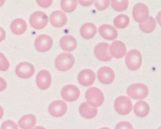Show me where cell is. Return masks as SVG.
I'll use <instances>...</instances> for the list:
<instances>
[{"mask_svg": "<svg viewBox=\"0 0 161 129\" xmlns=\"http://www.w3.org/2000/svg\"><path fill=\"white\" fill-rule=\"evenodd\" d=\"M129 23L130 18L126 15H119L114 20V26L118 29H124L129 25Z\"/></svg>", "mask_w": 161, "mask_h": 129, "instance_id": "cell-27", "label": "cell"}, {"mask_svg": "<svg viewBox=\"0 0 161 129\" xmlns=\"http://www.w3.org/2000/svg\"><path fill=\"white\" fill-rule=\"evenodd\" d=\"M51 23L56 28H61L66 25L67 22V18L64 12L56 11L51 14L50 18Z\"/></svg>", "mask_w": 161, "mask_h": 129, "instance_id": "cell-18", "label": "cell"}, {"mask_svg": "<svg viewBox=\"0 0 161 129\" xmlns=\"http://www.w3.org/2000/svg\"><path fill=\"white\" fill-rule=\"evenodd\" d=\"M5 0H0V7L3 6L5 3Z\"/></svg>", "mask_w": 161, "mask_h": 129, "instance_id": "cell-38", "label": "cell"}, {"mask_svg": "<svg viewBox=\"0 0 161 129\" xmlns=\"http://www.w3.org/2000/svg\"><path fill=\"white\" fill-rule=\"evenodd\" d=\"M110 4V0H96L95 5L99 11H103L107 9Z\"/></svg>", "mask_w": 161, "mask_h": 129, "instance_id": "cell-29", "label": "cell"}, {"mask_svg": "<svg viewBox=\"0 0 161 129\" xmlns=\"http://www.w3.org/2000/svg\"><path fill=\"white\" fill-rule=\"evenodd\" d=\"M31 26L36 29L41 30L45 28L48 22V18L45 13L40 11L35 12L30 19Z\"/></svg>", "mask_w": 161, "mask_h": 129, "instance_id": "cell-6", "label": "cell"}, {"mask_svg": "<svg viewBox=\"0 0 161 129\" xmlns=\"http://www.w3.org/2000/svg\"><path fill=\"white\" fill-rule=\"evenodd\" d=\"M80 89L76 86L68 85L63 87L61 91L62 98L68 102H74L77 100L80 96Z\"/></svg>", "mask_w": 161, "mask_h": 129, "instance_id": "cell-8", "label": "cell"}, {"mask_svg": "<svg viewBox=\"0 0 161 129\" xmlns=\"http://www.w3.org/2000/svg\"><path fill=\"white\" fill-rule=\"evenodd\" d=\"M53 44L52 38L46 35H41L36 38L35 42L36 48L40 52H47L51 49Z\"/></svg>", "mask_w": 161, "mask_h": 129, "instance_id": "cell-9", "label": "cell"}, {"mask_svg": "<svg viewBox=\"0 0 161 129\" xmlns=\"http://www.w3.org/2000/svg\"><path fill=\"white\" fill-rule=\"evenodd\" d=\"M82 37L86 39L93 38L97 33V28L95 24L90 22L86 23L81 26L80 30Z\"/></svg>", "mask_w": 161, "mask_h": 129, "instance_id": "cell-20", "label": "cell"}, {"mask_svg": "<svg viewBox=\"0 0 161 129\" xmlns=\"http://www.w3.org/2000/svg\"><path fill=\"white\" fill-rule=\"evenodd\" d=\"M115 129H133L132 125L128 121H121L117 124Z\"/></svg>", "mask_w": 161, "mask_h": 129, "instance_id": "cell-32", "label": "cell"}, {"mask_svg": "<svg viewBox=\"0 0 161 129\" xmlns=\"http://www.w3.org/2000/svg\"><path fill=\"white\" fill-rule=\"evenodd\" d=\"M109 44L104 42L98 44L94 50L96 57L100 61L108 62L112 59V56L108 51Z\"/></svg>", "mask_w": 161, "mask_h": 129, "instance_id": "cell-12", "label": "cell"}, {"mask_svg": "<svg viewBox=\"0 0 161 129\" xmlns=\"http://www.w3.org/2000/svg\"><path fill=\"white\" fill-rule=\"evenodd\" d=\"M150 107L149 104L144 101H139L135 104L134 111L135 114L139 117L147 116L149 112Z\"/></svg>", "mask_w": 161, "mask_h": 129, "instance_id": "cell-23", "label": "cell"}, {"mask_svg": "<svg viewBox=\"0 0 161 129\" xmlns=\"http://www.w3.org/2000/svg\"><path fill=\"white\" fill-rule=\"evenodd\" d=\"M111 2L113 9L117 12L125 11L129 6L128 0H111Z\"/></svg>", "mask_w": 161, "mask_h": 129, "instance_id": "cell-28", "label": "cell"}, {"mask_svg": "<svg viewBox=\"0 0 161 129\" xmlns=\"http://www.w3.org/2000/svg\"><path fill=\"white\" fill-rule=\"evenodd\" d=\"M48 110L50 114L53 116L60 117L66 113L67 105L64 101H54L50 104Z\"/></svg>", "mask_w": 161, "mask_h": 129, "instance_id": "cell-11", "label": "cell"}, {"mask_svg": "<svg viewBox=\"0 0 161 129\" xmlns=\"http://www.w3.org/2000/svg\"><path fill=\"white\" fill-rule=\"evenodd\" d=\"M10 63L6 57L2 53H0V70L5 71L8 70Z\"/></svg>", "mask_w": 161, "mask_h": 129, "instance_id": "cell-30", "label": "cell"}, {"mask_svg": "<svg viewBox=\"0 0 161 129\" xmlns=\"http://www.w3.org/2000/svg\"><path fill=\"white\" fill-rule=\"evenodd\" d=\"M156 26L155 19L152 17H149L145 22L139 24V28L143 32L150 33L155 30Z\"/></svg>", "mask_w": 161, "mask_h": 129, "instance_id": "cell-25", "label": "cell"}, {"mask_svg": "<svg viewBox=\"0 0 161 129\" xmlns=\"http://www.w3.org/2000/svg\"><path fill=\"white\" fill-rule=\"evenodd\" d=\"M7 87V82L4 79L0 78V92L3 91Z\"/></svg>", "mask_w": 161, "mask_h": 129, "instance_id": "cell-35", "label": "cell"}, {"mask_svg": "<svg viewBox=\"0 0 161 129\" xmlns=\"http://www.w3.org/2000/svg\"><path fill=\"white\" fill-rule=\"evenodd\" d=\"M99 81L105 85L110 84L114 80L115 73L113 70L108 67H103L97 72Z\"/></svg>", "mask_w": 161, "mask_h": 129, "instance_id": "cell-13", "label": "cell"}, {"mask_svg": "<svg viewBox=\"0 0 161 129\" xmlns=\"http://www.w3.org/2000/svg\"><path fill=\"white\" fill-rule=\"evenodd\" d=\"M132 103L128 97L119 96L115 101L116 111L120 115H127L132 109Z\"/></svg>", "mask_w": 161, "mask_h": 129, "instance_id": "cell-5", "label": "cell"}, {"mask_svg": "<svg viewBox=\"0 0 161 129\" xmlns=\"http://www.w3.org/2000/svg\"><path fill=\"white\" fill-rule=\"evenodd\" d=\"M109 51L111 56L119 59L122 58L125 55L127 49L126 46L123 42L117 40L114 41L112 43L109 48Z\"/></svg>", "mask_w": 161, "mask_h": 129, "instance_id": "cell-16", "label": "cell"}, {"mask_svg": "<svg viewBox=\"0 0 161 129\" xmlns=\"http://www.w3.org/2000/svg\"><path fill=\"white\" fill-rule=\"evenodd\" d=\"M86 98L88 104L93 107L100 106L104 102L103 93L96 87H91L87 89L86 93Z\"/></svg>", "mask_w": 161, "mask_h": 129, "instance_id": "cell-1", "label": "cell"}, {"mask_svg": "<svg viewBox=\"0 0 161 129\" xmlns=\"http://www.w3.org/2000/svg\"><path fill=\"white\" fill-rule=\"evenodd\" d=\"M1 129H18V127L14 121L7 120L3 123Z\"/></svg>", "mask_w": 161, "mask_h": 129, "instance_id": "cell-31", "label": "cell"}, {"mask_svg": "<svg viewBox=\"0 0 161 129\" xmlns=\"http://www.w3.org/2000/svg\"><path fill=\"white\" fill-rule=\"evenodd\" d=\"M11 28L14 34L19 35L26 31L27 28V23L24 20L17 19L12 22Z\"/></svg>", "mask_w": 161, "mask_h": 129, "instance_id": "cell-24", "label": "cell"}, {"mask_svg": "<svg viewBox=\"0 0 161 129\" xmlns=\"http://www.w3.org/2000/svg\"><path fill=\"white\" fill-rule=\"evenodd\" d=\"M37 4L42 8H48L51 5L53 0H36Z\"/></svg>", "mask_w": 161, "mask_h": 129, "instance_id": "cell-33", "label": "cell"}, {"mask_svg": "<svg viewBox=\"0 0 161 129\" xmlns=\"http://www.w3.org/2000/svg\"><path fill=\"white\" fill-rule=\"evenodd\" d=\"M96 79V75L93 70L85 69L81 70L78 75L79 83L84 86L92 85Z\"/></svg>", "mask_w": 161, "mask_h": 129, "instance_id": "cell-15", "label": "cell"}, {"mask_svg": "<svg viewBox=\"0 0 161 129\" xmlns=\"http://www.w3.org/2000/svg\"><path fill=\"white\" fill-rule=\"evenodd\" d=\"M101 129H110V128H107V127H104V128H101Z\"/></svg>", "mask_w": 161, "mask_h": 129, "instance_id": "cell-40", "label": "cell"}, {"mask_svg": "<svg viewBox=\"0 0 161 129\" xmlns=\"http://www.w3.org/2000/svg\"><path fill=\"white\" fill-rule=\"evenodd\" d=\"M15 71L17 76L20 78L28 79L34 75L35 69L32 64L28 62H23L17 66Z\"/></svg>", "mask_w": 161, "mask_h": 129, "instance_id": "cell-10", "label": "cell"}, {"mask_svg": "<svg viewBox=\"0 0 161 129\" xmlns=\"http://www.w3.org/2000/svg\"><path fill=\"white\" fill-rule=\"evenodd\" d=\"M95 0H79V2L82 6L88 7L94 3Z\"/></svg>", "mask_w": 161, "mask_h": 129, "instance_id": "cell-34", "label": "cell"}, {"mask_svg": "<svg viewBox=\"0 0 161 129\" xmlns=\"http://www.w3.org/2000/svg\"><path fill=\"white\" fill-rule=\"evenodd\" d=\"M36 122L35 116L32 114L25 115L19 121V125L21 129H32Z\"/></svg>", "mask_w": 161, "mask_h": 129, "instance_id": "cell-22", "label": "cell"}, {"mask_svg": "<svg viewBox=\"0 0 161 129\" xmlns=\"http://www.w3.org/2000/svg\"><path fill=\"white\" fill-rule=\"evenodd\" d=\"M36 81L37 86L40 89L46 90L51 84V75L47 70H41L36 76Z\"/></svg>", "mask_w": 161, "mask_h": 129, "instance_id": "cell-14", "label": "cell"}, {"mask_svg": "<svg viewBox=\"0 0 161 129\" xmlns=\"http://www.w3.org/2000/svg\"><path fill=\"white\" fill-rule=\"evenodd\" d=\"M4 114V111H3V108L1 106H0V120L2 118Z\"/></svg>", "mask_w": 161, "mask_h": 129, "instance_id": "cell-37", "label": "cell"}, {"mask_svg": "<svg viewBox=\"0 0 161 129\" xmlns=\"http://www.w3.org/2000/svg\"><path fill=\"white\" fill-rule=\"evenodd\" d=\"M80 114L82 116L86 119H92L97 115V108L91 107L87 103L83 102L80 105L79 108Z\"/></svg>", "mask_w": 161, "mask_h": 129, "instance_id": "cell-21", "label": "cell"}, {"mask_svg": "<svg viewBox=\"0 0 161 129\" xmlns=\"http://www.w3.org/2000/svg\"><path fill=\"white\" fill-rule=\"evenodd\" d=\"M148 8L146 4L138 3L133 9V16L136 21L139 23L145 22L149 18Z\"/></svg>", "mask_w": 161, "mask_h": 129, "instance_id": "cell-7", "label": "cell"}, {"mask_svg": "<svg viewBox=\"0 0 161 129\" xmlns=\"http://www.w3.org/2000/svg\"><path fill=\"white\" fill-rule=\"evenodd\" d=\"M142 55L138 50H132L127 53L126 64L130 70H136L139 69L142 64Z\"/></svg>", "mask_w": 161, "mask_h": 129, "instance_id": "cell-4", "label": "cell"}, {"mask_svg": "<svg viewBox=\"0 0 161 129\" xmlns=\"http://www.w3.org/2000/svg\"><path fill=\"white\" fill-rule=\"evenodd\" d=\"M99 32L102 37L108 40H113L118 37L116 29L108 24H104L99 27Z\"/></svg>", "mask_w": 161, "mask_h": 129, "instance_id": "cell-17", "label": "cell"}, {"mask_svg": "<svg viewBox=\"0 0 161 129\" xmlns=\"http://www.w3.org/2000/svg\"><path fill=\"white\" fill-rule=\"evenodd\" d=\"M60 45L61 48L65 51L71 52L77 47L76 39L71 36H66L61 38Z\"/></svg>", "mask_w": 161, "mask_h": 129, "instance_id": "cell-19", "label": "cell"}, {"mask_svg": "<svg viewBox=\"0 0 161 129\" xmlns=\"http://www.w3.org/2000/svg\"><path fill=\"white\" fill-rule=\"evenodd\" d=\"M34 129H45L44 127H42V126H37V127H35Z\"/></svg>", "mask_w": 161, "mask_h": 129, "instance_id": "cell-39", "label": "cell"}, {"mask_svg": "<svg viewBox=\"0 0 161 129\" xmlns=\"http://www.w3.org/2000/svg\"><path fill=\"white\" fill-rule=\"evenodd\" d=\"M78 5L77 0H62L61 3L62 10L66 13L73 12Z\"/></svg>", "mask_w": 161, "mask_h": 129, "instance_id": "cell-26", "label": "cell"}, {"mask_svg": "<svg viewBox=\"0 0 161 129\" xmlns=\"http://www.w3.org/2000/svg\"><path fill=\"white\" fill-rule=\"evenodd\" d=\"M6 36V32L3 28H0V42L5 39Z\"/></svg>", "mask_w": 161, "mask_h": 129, "instance_id": "cell-36", "label": "cell"}, {"mask_svg": "<svg viewBox=\"0 0 161 129\" xmlns=\"http://www.w3.org/2000/svg\"><path fill=\"white\" fill-rule=\"evenodd\" d=\"M148 88L142 83L134 84L127 89V94L134 99L139 100L145 98L148 95Z\"/></svg>", "mask_w": 161, "mask_h": 129, "instance_id": "cell-3", "label": "cell"}, {"mask_svg": "<svg viewBox=\"0 0 161 129\" xmlns=\"http://www.w3.org/2000/svg\"><path fill=\"white\" fill-rule=\"evenodd\" d=\"M74 63L75 59L72 54L64 53L57 56L55 60V65L58 70L65 71L70 70L74 65Z\"/></svg>", "mask_w": 161, "mask_h": 129, "instance_id": "cell-2", "label": "cell"}]
</instances>
